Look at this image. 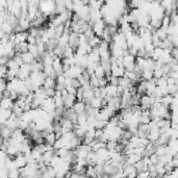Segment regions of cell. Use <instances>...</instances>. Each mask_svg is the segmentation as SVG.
<instances>
[{
	"instance_id": "obj_31",
	"label": "cell",
	"mask_w": 178,
	"mask_h": 178,
	"mask_svg": "<svg viewBox=\"0 0 178 178\" xmlns=\"http://www.w3.org/2000/svg\"><path fill=\"white\" fill-rule=\"evenodd\" d=\"M153 74H154L155 78H161L165 76V73H164V71H163V69L154 70V71H153Z\"/></svg>"
},
{
	"instance_id": "obj_3",
	"label": "cell",
	"mask_w": 178,
	"mask_h": 178,
	"mask_svg": "<svg viewBox=\"0 0 178 178\" xmlns=\"http://www.w3.org/2000/svg\"><path fill=\"white\" fill-rule=\"evenodd\" d=\"M77 100L76 95H73V94H69L65 98V107L66 108H71V107L74 106L75 102Z\"/></svg>"
},
{
	"instance_id": "obj_4",
	"label": "cell",
	"mask_w": 178,
	"mask_h": 178,
	"mask_svg": "<svg viewBox=\"0 0 178 178\" xmlns=\"http://www.w3.org/2000/svg\"><path fill=\"white\" fill-rule=\"evenodd\" d=\"M143 156L140 154H137V153H131V154H128L127 155V159L126 161L128 163L129 165H135L137 161H141Z\"/></svg>"
},
{
	"instance_id": "obj_28",
	"label": "cell",
	"mask_w": 178,
	"mask_h": 178,
	"mask_svg": "<svg viewBox=\"0 0 178 178\" xmlns=\"http://www.w3.org/2000/svg\"><path fill=\"white\" fill-rule=\"evenodd\" d=\"M117 145H118V142H117V141H112V140H109V141L106 143V148L108 150L115 149Z\"/></svg>"
},
{
	"instance_id": "obj_29",
	"label": "cell",
	"mask_w": 178,
	"mask_h": 178,
	"mask_svg": "<svg viewBox=\"0 0 178 178\" xmlns=\"http://www.w3.org/2000/svg\"><path fill=\"white\" fill-rule=\"evenodd\" d=\"M66 76L65 74H60L58 75V77H56V82L58 83H62V84H66Z\"/></svg>"
},
{
	"instance_id": "obj_27",
	"label": "cell",
	"mask_w": 178,
	"mask_h": 178,
	"mask_svg": "<svg viewBox=\"0 0 178 178\" xmlns=\"http://www.w3.org/2000/svg\"><path fill=\"white\" fill-rule=\"evenodd\" d=\"M17 177H20V171H19V169L11 170L9 171V178H17Z\"/></svg>"
},
{
	"instance_id": "obj_12",
	"label": "cell",
	"mask_w": 178,
	"mask_h": 178,
	"mask_svg": "<svg viewBox=\"0 0 178 178\" xmlns=\"http://www.w3.org/2000/svg\"><path fill=\"white\" fill-rule=\"evenodd\" d=\"M1 28L5 31V33H7V35H11V33H13L14 32V26H13V24L9 22V21H5V22H3L2 24H1Z\"/></svg>"
},
{
	"instance_id": "obj_33",
	"label": "cell",
	"mask_w": 178,
	"mask_h": 178,
	"mask_svg": "<svg viewBox=\"0 0 178 178\" xmlns=\"http://www.w3.org/2000/svg\"><path fill=\"white\" fill-rule=\"evenodd\" d=\"M168 90H169V94H171V95H174L176 93V91L178 90V86L175 84H172V86H168Z\"/></svg>"
},
{
	"instance_id": "obj_32",
	"label": "cell",
	"mask_w": 178,
	"mask_h": 178,
	"mask_svg": "<svg viewBox=\"0 0 178 178\" xmlns=\"http://www.w3.org/2000/svg\"><path fill=\"white\" fill-rule=\"evenodd\" d=\"M150 159H151V163L153 165H157L158 164V159H159V156H158L156 153H152V154L150 155Z\"/></svg>"
},
{
	"instance_id": "obj_23",
	"label": "cell",
	"mask_w": 178,
	"mask_h": 178,
	"mask_svg": "<svg viewBox=\"0 0 178 178\" xmlns=\"http://www.w3.org/2000/svg\"><path fill=\"white\" fill-rule=\"evenodd\" d=\"M90 83L92 84L93 88H97V86H99V78L95 74H93L90 78Z\"/></svg>"
},
{
	"instance_id": "obj_30",
	"label": "cell",
	"mask_w": 178,
	"mask_h": 178,
	"mask_svg": "<svg viewBox=\"0 0 178 178\" xmlns=\"http://www.w3.org/2000/svg\"><path fill=\"white\" fill-rule=\"evenodd\" d=\"M84 35H86V37H88V39H91V37H93L94 35H95V31H94V29L92 28H89V29H86V31L83 32Z\"/></svg>"
},
{
	"instance_id": "obj_34",
	"label": "cell",
	"mask_w": 178,
	"mask_h": 178,
	"mask_svg": "<svg viewBox=\"0 0 178 178\" xmlns=\"http://www.w3.org/2000/svg\"><path fill=\"white\" fill-rule=\"evenodd\" d=\"M132 132L131 131H129L128 129H125L123 131V135H122V138H124V139H126V140H130L131 139V137H132Z\"/></svg>"
},
{
	"instance_id": "obj_15",
	"label": "cell",
	"mask_w": 178,
	"mask_h": 178,
	"mask_svg": "<svg viewBox=\"0 0 178 178\" xmlns=\"http://www.w3.org/2000/svg\"><path fill=\"white\" fill-rule=\"evenodd\" d=\"M86 174V176H90V177H97L98 175L95 171V166H93V165H88Z\"/></svg>"
},
{
	"instance_id": "obj_36",
	"label": "cell",
	"mask_w": 178,
	"mask_h": 178,
	"mask_svg": "<svg viewBox=\"0 0 178 178\" xmlns=\"http://www.w3.org/2000/svg\"><path fill=\"white\" fill-rule=\"evenodd\" d=\"M67 90H68V93H69V94L76 95V93H77V89L73 86H67Z\"/></svg>"
},
{
	"instance_id": "obj_45",
	"label": "cell",
	"mask_w": 178,
	"mask_h": 178,
	"mask_svg": "<svg viewBox=\"0 0 178 178\" xmlns=\"http://www.w3.org/2000/svg\"><path fill=\"white\" fill-rule=\"evenodd\" d=\"M169 76H172V77L175 78L176 80H178V71H171L170 72Z\"/></svg>"
},
{
	"instance_id": "obj_46",
	"label": "cell",
	"mask_w": 178,
	"mask_h": 178,
	"mask_svg": "<svg viewBox=\"0 0 178 178\" xmlns=\"http://www.w3.org/2000/svg\"><path fill=\"white\" fill-rule=\"evenodd\" d=\"M138 176V171H135V172H132L130 173L129 175L127 176V177H129V178H133V177H137Z\"/></svg>"
},
{
	"instance_id": "obj_2",
	"label": "cell",
	"mask_w": 178,
	"mask_h": 178,
	"mask_svg": "<svg viewBox=\"0 0 178 178\" xmlns=\"http://www.w3.org/2000/svg\"><path fill=\"white\" fill-rule=\"evenodd\" d=\"M159 137H161V131H159V128H158V127H153V128H151L149 135H148V139L150 140V142L155 143V142L159 139Z\"/></svg>"
},
{
	"instance_id": "obj_17",
	"label": "cell",
	"mask_w": 178,
	"mask_h": 178,
	"mask_svg": "<svg viewBox=\"0 0 178 178\" xmlns=\"http://www.w3.org/2000/svg\"><path fill=\"white\" fill-rule=\"evenodd\" d=\"M94 97H95V95H94V90L93 89L86 90V91L83 92V101L84 100H92Z\"/></svg>"
},
{
	"instance_id": "obj_35",
	"label": "cell",
	"mask_w": 178,
	"mask_h": 178,
	"mask_svg": "<svg viewBox=\"0 0 178 178\" xmlns=\"http://www.w3.org/2000/svg\"><path fill=\"white\" fill-rule=\"evenodd\" d=\"M29 33H30V35H35V37L40 35L39 28H37V27H30V28H29Z\"/></svg>"
},
{
	"instance_id": "obj_11",
	"label": "cell",
	"mask_w": 178,
	"mask_h": 178,
	"mask_svg": "<svg viewBox=\"0 0 178 178\" xmlns=\"http://www.w3.org/2000/svg\"><path fill=\"white\" fill-rule=\"evenodd\" d=\"M1 135L3 139H9L12 138L13 135V130L11 128H9L5 125H1Z\"/></svg>"
},
{
	"instance_id": "obj_39",
	"label": "cell",
	"mask_w": 178,
	"mask_h": 178,
	"mask_svg": "<svg viewBox=\"0 0 178 178\" xmlns=\"http://www.w3.org/2000/svg\"><path fill=\"white\" fill-rule=\"evenodd\" d=\"M102 135H103V129H102V128H96L95 138L96 139H99V140H100V138L102 137Z\"/></svg>"
},
{
	"instance_id": "obj_16",
	"label": "cell",
	"mask_w": 178,
	"mask_h": 178,
	"mask_svg": "<svg viewBox=\"0 0 178 178\" xmlns=\"http://www.w3.org/2000/svg\"><path fill=\"white\" fill-rule=\"evenodd\" d=\"M146 88H147V95H152L155 93V89H156V86L153 84L152 82H150L149 80H146Z\"/></svg>"
},
{
	"instance_id": "obj_19",
	"label": "cell",
	"mask_w": 178,
	"mask_h": 178,
	"mask_svg": "<svg viewBox=\"0 0 178 178\" xmlns=\"http://www.w3.org/2000/svg\"><path fill=\"white\" fill-rule=\"evenodd\" d=\"M135 171H137L135 165H128V166L124 167L123 168V172H124V176H125V177H127L130 173L135 172Z\"/></svg>"
},
{
	"instance_id": "obj_26",
	"label": "cell",
	"mask_w": 178,
	"mask_h": 178,
	"mask_svg": "<svg viewBox=\"0 0 178 178\" xmlns=\"http://www.w3.org/2000/svg\"><path fill=\"white\" fill-rule=\"evenodd\" d=\"M45 93H46V95L48 97H54L56 90L54 88H48V89H45Z\"/></svg>"
},
{
	"instance_id": "obj_20",
	"label": "cell",
	"mask_w": 178,
	"mask_h": 178,
	"mask_svg": "<svg viewBox=\"0 0 178 178\" xmlns=\"http://www.w3.org/2000/svg\"><path fill=\"white\" fill-rule=\"evenodd\" d=\"M94 74H95L98 78H103V77H105V70H104L103 67L100 65V66H98L95 69V73H94Z\"/></svg>"
},
{
	"instance_id": "obj_5",
	"label": "cell",
	"mask_w": 178,
	"mask_h": 178,
	"mask_svg": "<svg viewBox=\"0 0 178 178\" xmlns=\"http://www.w3.org/2000/svg\"><path fill=\"white\" fill-rule=\"evenodd\" d=\"M21 56H22V58H23L24 63L32 64V63H35V55L32 54V53H30L29 51L24 52V53H21Z\"/></svg>"
},
{
	"instance_id": "obj_7",
	"label": "cell",
	"mask_w": 178,
	"mask_h": 178,
	"mask_svg": "<svg viewBox=\"0 0 178 178\" xmlns=\"http://www.w3.org/2000/svg\"><path fill=\"white\" fill-rule=\"evenodd\" d=\"M86 104L84 101H76L73 108H74V110L77 112V114H80V112L86 110Z\"/></svg>"
},
{
	"instance_id": "obj_43",
	"label": "cell",
	"mask_w": 178,
	"mask_h": 178,
	"mask_svg": "<svg viewBox=\"0 0 178 178\" xmlns=\"http://www.w3.org/2000/svg\"><path fill=\"white\" fill-rule=\"evenodd\" d=\"M135 63L128 64V65L125 66V70H127V71H133V70H135Z\"/></svg>"
},
{
	"instance_id": "obj_10",
	"label": "cell",
	"mask_w": 178,
	"mask_h": 178,
	"mask_svg": "<svg viewBox=\"0 0 178 178\" xmlns=\"http://www.w3.org/2000/svg\"><path fill=\"white\" fill-rule=\"evenodd\" d=\"M55 86H56V79L50 77V76H47V78L45 79V81H44V84H43L44 88H45V89L54 88L55 89Z\"/></svg>"
},
{
	"instance_id": "obj_9",
	"label": "cell",
	"mask_w": 178,
	"mask_h": 178,
	"mask_svg": "<svg viewBox=\"0 0 178 178\" xmlns=\"http://www.w3.org/2000/svg\"><path fill=\"white\" fill-rule=\"evenodd\" d=\"M69 37H70V35L64 33V35L58 39V46L63 47L64 49L66 48V47L69 45Z\"/></svg>"
},
{
	"instance_id": "obj_41",
	"label": "cell",
	"mask_w": 178,
	"mask_h": 178,
	"mask_svg": "<svg viewBox=\"0 0 178 178\" xmlns=\"http://www.w3.org/2000/svg\"><path fill=\"white\" fill-rule=\"evenodd\" d=\"M171 55H172L174 58H178V48L177 47H173L172 50H171Z\"/></svg>"
},
{
	"instance_id": "obj_18",
	"label": "cell",
	"mask_w": 178,
	"mask_h": 178,
	"mask_svg": "<svg viewBox=\"0 0 178 178\" xmlns=\"http://www.w3.org/2000/svg\"><path fill=\"white\" fill-rule=\"evenodd\" d=\"M64 31H65V24H60L58 27H55V39L58 40L64 35Z\"/></svg>"
},
{
	"instance_id": "obj_22",
	"label": "cell",
	"mask_w": 178,
	"mask_h": 178,
	"mask_svg": "<svg viewBox=\"0 0 178 178\" xmlns=\"http://www.w3.org/2000/svg\"><path fill=\"white\" fill-rule=\"evenodd\" d=\"M46 143H49L51 144V145H54L55 141H56V135H55V132H50V133H48L47 135L46 138Z\"/></svg>"
},
{
	"instance_id": "obj_1",
	"label": "cell",
	"mask_w": 178,
	"mask_h": 178,
	"mask_svg": "<svg viewBox=\"0 0 178 178\" xmlns=\"http://www.w3.org/2000/svg\"><path fill=\"white\" fill-rule=\"evenodd\" d=\"M106 23H105V21L104 20H99V21H96L95 24L93 25V29H94V31H95V35H98V37H102V35H103V31L105 27H106Z\"/></svg>"
},
{
	"instance_id": "obj_14",
	"label": "cell",
	"mask_w": 178,
	"mask_h": 178,
	"mask_svg": "<svg viewBox=\"0 0 178 178\" xmlns=\"http://www.w3.org/2000/svg\"><path fill=\"white\" fill-rule=\"evenodd\" d=\"M102 100H103V98L94 97L92 99L91 105H92L93 107H96V108H102Z\"/></svg>"
},
{
	"instance_id": "obj_38",
	"label": "cell",
	"mask_w": 178,
	"mask_h": 178,
	"mask_svg": "<svg viewBox=\"0 0 178 178\" xmlns=\"http://www.w3.org/2000/svg\"><path fill=\"white\" fill-rule=\"evenodd\" d=\"M71 86H75L76 89H78L79 86H81V83H80V81H79L78 78H73V79H72V84Z\"/></svg>"
},
{
	"instance_id": "obj_8",
	"label": "cell",
	"mask_w": 178,
	"mask_h": 178,
	"mask_svg": "<svg viewBox=\"0 0 178 178\" xmlns=\"http://www.w3.org/2000/svg\"><path fill=\"white\" fill-rule=\"evenodd\" d=\"M105 88H106L107 91V95L112 96V97L118 96V86H114L112 83H108Z\"/></svg>"
},
{
	"instance_id": "obj_21",
	"label": "cell",
	"mask_w": 178,
	"mask_h": 178,
	"mask_svg": "<svg viewBox=\"0 0 178 178\" xmlns=\"http://www.w3.org/2000/svg\"><path fill=\"white\" fill-rule=\"evenodd\" d=\"M69 151L70 150L65 146V147H62V148H60V149H58V150H55V154H58L60 157H64V156H66V155L69 153Z\"/></svg>"
},
{
	"instance_id": "obj_24",
	"label": "cell",
	"mask_w": 178,
	"mask_h": 178,
	"mask_svg": "<svg viewBox=\"0 0 178 178\" xmlns=\"http://www.w3.org/2000/svg\"><path fill=\"white\" fill-rule=\"evenodd\" d=\"M51 23L53 24V26L54 27H58V25H60V24H64L63 21H62V19L60 18V16H54L53 18H51Z\"/></svg>"
},
{
	"instance_id": "obj_25",
	"label": "cell",
	"mask_w": 178,
	"mask_h": 178,
	"mask_svg": "<svg viewBox=\"0 0 178 178\" xmlns=\"http://www.w3.org/2000/svg\"><path fill=\"white\" fill-rule=\"evenodd\" d=\"M83 90L82 86H79L77 89V93H76V98H77V101H83Z\"/></svg>"
},
{
	"instance_id": "obj_6",
	"label": "cell",
	"mask_w": 178,
	"mask_h": 178,
	"mask_svg": "<svg viewBox=\"0 0 178 178\" xmlns=\"http://www.w3.org/2000/svg\"><path fill=\"white\" fill-rule=\"evenodd\" d=\"M15 105V102L11 98H2L1 100V108H13Z\"/></svg>"
},
{
	"instance_id": "obj_13",
	"label": "cell",
	"mask_w": 178,
	"mask_h": 178,
	"mask_svg": "<svg viewBox=\"0 0 178 178\" xmlns=\"http://www.w3.org/2000/svg\"><path fill=\"white\" fill-rule=\"evenodd\" d=\"M142 77H143L144 80H150L151 78L154 77V74H153V70L151 69H144L143 73H142Z\"/></svg>"
},
{
	"instance_id": "obj_37",
	"label": "cell",
	"mask_w": 178,
	"mask_h": 178,
	"mask_svg": "<svg viewBox=\"0 0 178 178\" xmlns=\"http://www.w3.org/2000/svg\"><path fill=\"white\" fill-rule=\"evenodd\" d=\"M27 42H28V44H37V37L29 33L28 37H27Z\"/></svg>"
},
{
	"instance_id": "obj_42",
	"label": "cell",
	"mask_w": 178,
	"mask_h": 178,
	"mask_svg": "<svg viewBox=\"0 0 178 178\" xmlns=\"http://www.w3.org/2000/svg\"><path fill=\"white\" fill-rule=\"evenodd\" d=\"M138 176L139 177H149L150 176L149 170H147V171H142V172L138 173Z\"/></svg>"
},
{
	"instance_id": "obj_47",
	"label": "cell",
	"mask_w": 178,
	"mask_h": 178,
	"mask_svg": "<svg viewBox=\"0 0 178 178\" xmlns=\"http://www.w3.org/2000/svg\"><path fill=\"white\" fill-rule=\"evenodd\" d=\"M177 64H178V58H177Z\"/></svg>"
},
{
	"instance_id": "obj_40",
	"label": "cell",
	"mask_w": 178,
	"mask_h": 178,
	"mask_svg": "<svg viewBox=\"0 0 178 178\" xmlns=\"http://www.w3.org/2000/svg\"><path fill=\"white\" fill-rule=\"evenodd\" d=\"M167 82H168V86H172V84L176 83V79L172 76H168L167 77Z\"/></svg>"
},
{
	"instance_id": "obj_44",
	"label": "cell",
	"mask_w": 178,
	"mask_h": 178,
	"mask_svg": "<svg viewBox=\"0 0 178 178\" xmlns=\"http://www.w3.org/2000/svg\"><path fill=\"white\" fill-rule=\"evenodd\" d=\"M9 58H7V56H1V58H0V64L1 65H6L7 64V62H9Z\"/></svg>"
}]
</instances>
